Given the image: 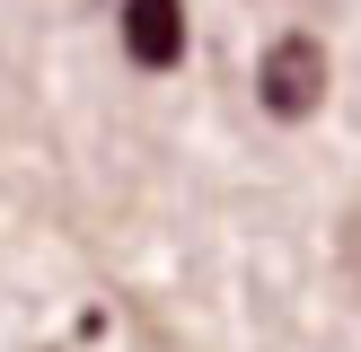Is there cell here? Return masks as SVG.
<instances>
[{
    "label": "cell",
    "instance_id": "1",
    "mask_svg": "<svg viewBox=\"0 0 361 352\" xmlns=\"http://www.w3.org/2000/svg\"><path fill=\"white\" fill-rule=\"evenodd\" d=\"M256 97L274 123H309L326 106V44L317 35H274L264 62H256Z\"/></svg>",
    "mask_w": 361,
    "mask_h": 352
},
{
    "label": "cell",
    "instance_id": "2",
    "mask_svg": "<svg viewBox=\"0 0 361 352\" xmlns=\"http://www.w3.org/2000/svg\"><path fill=\"white\" fill-rule=\"evenodd\" d=\"M115 27H123V53L141 70H176L185 62V0H123Z\"/></svg>",
    "mask_w": 361,
    "mask_h": 352
}]
</instances>
